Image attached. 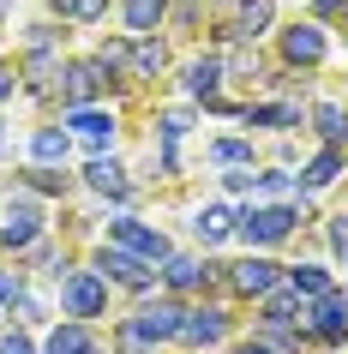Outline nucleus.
Masks as SVG:
<instances>
[{
    "instance_id": "obj_11",
    "label": "nucleus",
    "mask_w": 348,
    "mask_h": 354,
    "mask_svg": "<svg viewBox=\"0 0 348 354\" xmlns=\"http://www.w3.org/2000/svg\"><path fill=\"white\" fill-rule=\"evenodd\" d=\"M102 84H109L102 60H78V66H66V102H73V109H84V102H91Z\"/></svg>"
},
{
    "instance_id": "obj_27",
    "label": "nucleus",
    "mask_w": 348,
    "mask_h": 354,
    "mask_svg": "<svg viewBox=\"0 0 348 354\" xmlns=\"http://www.w3.org/2000/svg\"><path fill=\"white\" fill-rule=\"evenodd\" d=\"M132 60H138V73H163V48H156V42H138V48H132Z\"/></svg>"
},
{
    "instance_id": "obj_20",
    "label": "nucleus",
    "mask_w": 348,
    "mask_h": 354,
    "mask_svg": "<svg viewBox=\"0 0 348 354\" xmlns=\"http://www.w3.org/2000/svg\"><path fill=\"white\" fill-rule=\"evenodd\" d=\"M210 277L199 259H186V252H168V288H199V282Z\"/></svg>"
},
{
    "instance_id": "obj_13",
    "label": "nucleus",
    "mask_w": 348,
    "mask_h": 354,
    "mask_svg": "<svg viewBox=\"0 0 348 354\" xmlns=\"http://www.w3.org/2000/svg\"><path fill=\"white\" fill-rule=\"evenodd\" d=\"M66 127H73L78 138H91V145H109V138H114V114H102V109H73V114H66Z\"/></svg>"
},
{
    "instance_id": "obj_19",
    "label": "nucleus",
    "mask_w": 348,
    "mask_h": 354,
    "mask_svg": "<svg viewBox=\"0 0 348 354\" xmlns=\"http://www.w3.org/2000/svg\"><path fill=\"white\" fill-rule=\"evenodd\" d=\"M289 288H294V295H312V300L336 295V288H330V277L318 270V264H294V270H289Z\"/></svg>"
},
{
    "instance_id": "obj_33",
    "label": "nucleus",
    "mask_w": 348,
    "mask_h": 354,
    "mask_svg": "<svg viewBox=\"0 0 348 354\" xmlns=\"http://www.w3.org/2000/svg\"><path fill=\"white\" fill-rule=\"evenodd\" d=\"M312 6H318L324 19H348V0H312Z\"/></svg>"
},
{
    "instance_id": "obj_14",
    "label": "nucleus",
    "mask_w": 348,
    "mask_h": 354,
    "mask_svg": "<svg viewBox=\"0 0 348 354\" xmlns=\"http://www.w3.org/2000/svg\"><path fill=\"white\" fill-rule=\"evenodd\" d=\"M66 150H73V138L60 127H42L37 138H30V156H37V168H55V162H66Z\"/></svg>"
},
{
    "instance_id": "obj_5",
    "label": "nucleus",
    "mask_w": 348,
    "mask_h": 354,
    "mask_svg": "<svg viewBox=\"0 0 348 354\" xmlns=\"http://www.w3.org/2000/svg\"><path fill=\"white\" fill-rule=\"evenodd\" d=\"M222 336H228V313H217V306H192V313L181 318V342L186 348H217Z\"/></svg>"
},
{
    "instance_id": "obj_28",
    "label": "nucleus",
    "mask_w": 348,
    "mask_h": 354,
    "mask_svg": "<svg viewBox=\"0 0 348 354\" xmlns=\"http://www.w3.org/2000/svg\"><path fill=\"white\" fill-rule=\"evenodd\" d=\"M24 300V282H19V270H0V306H19Z\"/></svg>"
},
{
    "instance_id": "obj_29",
    "label": "nucleus",
    "mask_w": 348,
    "mask_h": 354,
    "mask_svg": "<svg viewBox=\"0 0 348 354\" xmlns=\"http://www.w3.org/2000/svg\"><path fill=\"white\" fill-rule=\"evenodd\" d=\"M330 246H336V259L348 264V210H342V216H330Z\"/></svg>"
},
{
    "instance_id": "obj_34",
    "label": "nucleus",
    "mask_w": 348,
    "mask_h": 354,
    "mask_svg": "<svg viewBox=\"0 0 348 354\" xmlns=\"http://www.w3.org/2000/svg\"><path fill=\"white\" fill-rule=\"evenodd\" d=\"M0 96H12V66H0Z\"/></svg>"
},
{
    "instance_id": "obj_24",
    "label": "nucleus",
    "mask_w": 348,
    "mask_h": 354,
    "mask_svg": "<svg viewBox=\"0 0 348 354\" xmlns=\"http://www.w3.org/2000/svg\"><path fill=\"white\" fill-rule=\"evenodd\" d=\"M253 127H300V109L294 102H276V109H246Z\"/></svg>"
},
{
    "instance_id": "obj_30",
    "label": "nucleus",
    "mask_w": 348,
    "mask_h": 354,
    "mask_svg": "<svg viewBox=\"0 0 348 354\" xmlns=\"http://www.w3.org/2000/svg\"><path fill=\"white\" fill-rule=\"evenodd\" d=\"M228 187H235V192H258V187H264V174H253V168H235V174H228Z\"/></svg>"
},
{
    "instance_id": "obj_8",
    "label": "nucleus",
    "mask_w": 348,
    "mask_h": 354,
    "mask_svg": "<svg viewBox=\"0 0 348 354\" xmlns=\"http://www.w3.org/2000/svg\"><path fill=\"white\" fill-rule=\"evenodd\" d=\"M42 241V210L37 205H12L6 210V223H0V246H12V252H24V246Z\"/></svg>"
},
{
    "instance_id": "obj_15",
    "label": "nucleus",
    "mask_w": 348,
    "mask_h": 354,
    "mask_svg": "<svg viewBox=\"0 0 348 354\" xmlns=\"http://www.w3.org/2000/svg\"><path fill=\"white\" fill-rule=\"evenodd\" d=\"M120 12H127V30H132V37H145V30H156V24H163L168 0H127Z\"/></svg>"
},
{
    "instance_id": "obj_4",
    "label": "nucleus",
    "mask_w": 348,
    "mask_h": 354,
    "mask_svg": "<svg viewBox=\"0 0 348 354\" xmlns=\"http://www.w3.org/2000/svg\"><path fill=\"white\" fill-rule=\"evenodd\" d=\"M109 241L120 246V252H132V259H145V264H168V234H163V228L114 223V228H109Z\"/></svg>"
},
{
    "instance_id": "obj_7",
    "label": "nucleus",
    "mask_w": 348,
    "mask_h": 354,
    "mask_svg": "<svg viewBox=\"0 0 348 354\" xmlns=\"http://www.w3.org/2000/svg\"><path fill=\"white\" fill-rule=\"evenodd\" d=\"M282 60L289 66H318L324 60V30L318 24H289L282 30Z\"/></svg>"
},
{
    "instance_id": "obj_31",
    "label": "nucleus",
    "mask_w": 348,
    "mask_h": 354,
    "mask_svg": "<svg viewBox=\"0 0 348 354\" xmlns=\"http://www.w3.org/2000/svg\"><path fill=\"white\" fill-rule=\"evenodd\" d=\"M30 187H37V192H60L66 180H60L55 168H30Z\"/></svg>"
},
{
    "instance_id": "obj_23",
    "label": "nucleus",
    "mask_w": 348,
    "mask_h": 354,
    "mask_svg": "<svg viewBox=\"0 0 348 354\" xmlns=\"http://www.w3.org/2000/svg\"><path fill=\"white\" fill-rule=\"evenodd\" d=\"M55 12L73 19V24H96L102 12H109V0H55Z\"/></svg>"
},
{
    "instance_id": "obj_22",
    "label": "nucleus",
    "mask_w": 348,
    "mask_h": 354,
    "mask_svg": "<svg viewBox=\"0 0 348 354\" xmlns=\"http://www.w3.org/2000/svg\"><path fill=\"white\" fill-rule=\"evenodd\" d=\"M312 120H318V132L330 138V150L348 138V120H342V109H336V102H318V109H312Z\"/></svg>"
},
{
    "instance_id": "obj_10",
    "label": "nucleus",
    "mask_w": 348,
    "mask_h": 354,
    "mask_svg": "<svg viewBox=\"0 0 348 354\" xmlns=\"http://www.w3.org/2000/svg\"><path fill=\"white\" fill-rule=\"evenodd\" d=\"M228 282H235L240 295H258V300H264L282 277H276V264H271V259H240V264H228Z\"/></svg>"
},
{
    "instance_id": "obj_25",
    "label": "nucleus",
    "mask_w": 348,
    "mask_h": 354,
    "mask_svg": "<svg viewBox=\"0 0 348 354\" xmlns=\"http://www.w3.org/2000/svg\"><path fill=\"white\" fill-rule=\"evenodd\" d=\"M24 78H30V91H48V78H55V55L37 48V55L24 60Z\"/></svg>"
},
{
    "instance_id": "obj_21",
    "label": "nucleus",
    "mask_w": 348,
    "mask_h": 354,
    "mask_svg": "<svg viewBox=\"0 0 348 354\" xmlns=\"http://www.w3.org/2000/svg\"><path fill=\"white\" fill-rule=\"evenodd\" d=\"M336 174H342V150H318V156L306 162V174H300V180H306V187H330Z\"/></svg>"
},
{
    "instance_id": "obj_9",
    "label": "nucleus",
    "mask_w": 348,
    "mask_h": 354,
    "mask_svg": "<svg viewBox=\"0 0 348 354\" xmlns=\"http://www.w3.org/2000/svg\"><path fill=\"white\" fill-rule=\"evenodd\" d=\"M306 330L318 336V342H348V300L342 295H324L318 306H312Z\"/></svg>"
},
{
    "instance_id": "obj_26",
    "label": "nucleus",
    "mask_w": 348,
    "mask_h": 354,
    "mask_svg": "<svg viewBox=\"0 0 348 354\" xmlns=\"http://www.w3.org/2000/svg\"><path fill=\"white\" fill-rule=\"evenodd\" d=\"M210 156H217V162H228V168H246V162H253V145H240V138H222Z\"/></svg>"
},
{
    "instance_id": "obj_17",
    "label": "nucleus",
    "mask_w": 348,
    "mask_h": 354,
    "mask_svg": "<svg viewBox=\"0 0 348 354\" xmlns=\"http://www.w3.org/2000/svg\"><path fill=\"white\" fill-rule=\"evenodd\" d=\"M217 84H222V60H192L186 66V96H217Z\"/></svg>"
},
{
    "instance_id": "obj_6",
    "label": "nucleus",
    "mask_w": 348,
    "mask_h": 354,
    "mask_svg": "<svg viewBox=\"0 0 348 354\" xmlns=\"http://www.w3.org/2000/svg\"><path fill=\"white\" fill-rule=\"evenodd\" d=\"M150 270H156V264L132 259V252H120V246H109V252L96 259V277H102V282H120V288H150Z\"/></svg>"
},
{
    "instance_id": "obj_32",
    "label": "nucleus",
    "mask_w": 348,
    "mask_h": 354,
    "mask_svg": "<svg viewBox=\"0 0 348 354\" xmlns=\"http://www.w3.org/2000/svg\"><path fill=\"white\" fill-rule=\"evenodd\" d=\"M0 354H37V348H30V336H0Z\"/></svg>"
},
{
    "instance_id": "obj_16",
    "label": "nucleus",
    "mask_w": 348,
    "mask_h": 354,
    "mask_svg": "<svg viewBox=\"0 0 348 354\" xmlns=\"http://www.w3.org/2000/svg\"><path fill=\"white\" fill-rule=\"evenodd\" d=\"M84 180H91L96 192H109V198H127V168L120 162H102V156H96V162L84 168Z\"/></svg>"
},
{
    "instance_id": "obj_1",
    "label": "nucleus",
    "mask_w": 348,
    "mask_h": 354,
    "mask_svg": "<svg viewBox=\"0 0 348 354\" xmlns=\"http://www.w3.org/2000/svg\"><path fill=\"white\" fill-rule=\"evenodd\" d=\"M181 306L174 300H156V306H138V313L120 324V336H132V342H168V336H181Z\"/></svg>"
},
{
    "instance_id": "obj_3",
    "label": "nucleus",
    "mask_w": 348,
    "mask_h": 354,
    "mask_svg": "<svg viewBox=\"0 0 348 354\" xmlns=\"http://www.w3.org/2000/svg\"><path fill=\"white\" fill-rule=\"evenodd\" d=\"M60 306L73 318H96L102 306H109V282L96 277V270H73V277L60 282Z\"/></svg>"
},
{
    "instance_id": "obj_35",
    "label": "nucleus",
    "mask_w": 348,
    "mask_h": 354,
    "mask_svg": "<svg viewBox=\"0 0 348 354\" xmlns=\"http://www.w3.org/2000/svg\"><path fill=\"white\" fill-rule=\"evenodd\" d=\"M235 354H271V348H264V342H246V348H235Z\"/></svg>"
},
{
    "instance_id": "obj_2",
    "label": "nucleus",
    "mask_w": 348,
    "mask_h": 354,
    "mask_svg": "<svg viewBox=\"0 0 348 354\" xmlns=\"http://www.w3.org/2000/svg\"><path fill=\"white\" fill-rule=\"evenodd\" d=\"M289 228H294V210H289V205H264V210H240L235 234H240L246 246H276Z\"/></svg>"
},
{
    "instance_id": "obj_18",
    "label": "nucleus",
    "mask_w": 348,
    "mask_h": 354,
    "mask_svg": "<svg viewBox=\"0 0 348 354\" xmlns=\"http://www.w3.org/2000/svg\"><path fill=\"white\" fill-rule=\"evenodd\" d=\"M42 354H96V342H91L84 324H60V330L48 336V348H42Z\"/></svg>"
},
{
    "instance_id": "obj_12",
    "label": "nucleus",
    "mask_w": 348,
    "mask_h": 354,
    "mask_svg": "<svg viewBox=\"0 0 348 354\" xmlns=\"http://www.w3.org/2000/svg\"><path fill=\"white\" fill-rule=\"evenodd\" d=\"M235 223H240V216H235L228 205H210V210H199V223H192V234H199L204 246H217V241H228V234H235Z\"/></svg>"
}]
</instances>
